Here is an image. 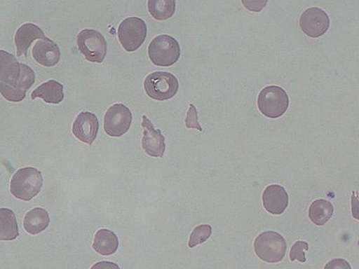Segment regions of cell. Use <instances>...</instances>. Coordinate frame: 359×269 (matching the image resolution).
<instances>
[{
  "mask_svg": "<svg viewBox=\"0 0 359 269\" xmlns=\"http://www.w3.org/2000/svg\"><path fill=\"white\" fill-rule=\"evenodd\" d=\"M90 269H121L117 264L110 261H101L93 265Z\"/></svg>",
  "mask_w": 359,
  "mask_h": 269,
  "instance_id": "83f0119b",
  "label": "cell"
},
{
  "mask_svg": "<svg viewBox=\"0 0 359 269\" xmlns=\"http://www.w3.org/2000/svg\"><path fill=\"white\" fill-rule=\"evenodd\" d=\"M133 123V113L123 104H115L104 115V129L108 136L120 137L128 132Z\"/></svg>",
  "mask_w": 359,
  "mask_h": 269,
  "instance_id": "9c48e42d",
  "label": "cell"
},
{
  "mask_svg": "<svg viewBox=\"0 0 359 269\" xmlns=\"http://www.w3.org/2000/svg\"><path fill=\"white\" fill-rule=\"evenodd\" d=\"M19 235L15 213L8 208L0 209V241H15Z\"/></svg>",
  "mask_w": 359,
  "mask_h": 269,
  "instance_id": "d6986e66",
  "label": "cell"
},
{
  "mask_svg": "<svg viewBox=\"0 0 359 269\" xmlns=\"http://www.w3.org/2000/svg\"><path fill=\"white\" fill-rule=\"evenodd\" d=\"M34 82L35 73L30 67L19 63L13 54L0 50V92L6 100L22 102Z\"/></svg>",
  "mask_w": 359,
  "mask_h": 269,
  "instance_id": "6da1fadb",
  "label": "cell"
},
{
  "mask_svg": "<svg viewBox=\"0 0 359 269\" xmlns=\"http://www.w3.org/2000/svg\"><path fill=\"white\" fill-rule=\"evenodd\" d=\"M147 8L156 20H168L175 15L176 2L175 0H149Z\"/></svg>",
  "mask_w": 359,
  "mask_h": 269,
  "instance_id": "44dd1931",
  "label": "cell"
},
{
  "mask_svg": "<svg viewBox=\"0 0 359 269\" xmlns=\"http://www.w3.org/2000/svg\"><path fill=\"white\" fill-rule=\"evenodd\" d=\"M255 251L262 261L268 263H278L286 255L287 242L280 233L268 230L255 239Z\"/></svg>",
  "mask_w": 359,
  "mask_h": 269,
  "instance_id": "277c9868",
  "label": "cell"
},
{
  "mask_svg": "<svg viewBox=\"0 0 359 269\" xmlns=\"http://www.w3.org/2000/svg\"><path fill=\"white\" fill-rule=\"evenodd\" d=\"M93 248L101 255L110 256L114 254L118 248V237L110 230H99L95 233Z\"/></svg>",
  "mask_w": 359,
  "mask_h": 269,
  "instance_id": "ac0fdd59",
  "label": "cell"
},
{
  "mask_svg": "<svg viewBox=\"0 0 359 269\" xmlns=\"http://www.w3.org/2000/svg\"><path fill=\"white\" fill-rule=\"evenodd\" d=\"M351 212L352 216L359 221V200L354 191L351 197Z\"/></svg>",
  "mask_w": 359,
  "mask_h": 269,
  "instance_id": "4316f807",
  "label": "cell"
},
{
  "mask_svg": "<svg viewBox=\"0 0 359 269\" xmlns=\"http://www.w3.org/2000/svg\"><path fill=\"white\" fill-rule=\"evenodd\" d=\"M334 207L331 202L325 200L313 201L309 207V217L314 224L325 226L332 219Z\"/></svg>",
  "mask_w": 359,
  "mask_h": 269,
  "instance_id": "ffe728a7",
  "label": "cell"
},
{
  "mask_svg": "<svg viewBox=\"0 0 359 269\" xmlns=\"http://www.w3.org/2000/svg\"><path fill=\"white\" fill-rule=\"evenodd\" d=\"M144 89L150 98L166 101L175 97L179 90V82L172 74L156 71L149 74L144 81Z\"/></svg>",
  "mask_w": 359,
  "mask_h": 269,
  "instance_id": "8992f818",
  "label": "cell"
},
{
  "mask_svg": "<svg viewBox=\"0 0 359 269\" xmlns=\"http://www.w3.org/2000/svg\"><path fill=\"white\" fill-rule=\"evenodd\" d=\"M147 34L146 22L140 18H129L121 22L118 38L124 50L133 53L145 41Z\"/></svg>",
  "mask_w": 359,
  "mask_h": 269,
  "instance_id": "ba28073f",
  "label": "cell"
},
{
  "mask_svg": "<svg viewBox=\"0 0 359 269\" xmlns=\"http://www.w3.org/2000/svg\"><path fill=\"white\" fill-rule=\"evenodd\" d=\"M212 233V227L208 224H201L192 230L190 241H189V247L194 248L197 245L201 244L207 241Z\"/></svg>",
  "mask_w": 359,
  "mask_h": 269,
  "instance_id": "7402d4cb",
  "label": "cell"
},
{
  "mask_svg": "<svg viewBox=\"0 0 359 269\" xmlns=\"http://www.w3.org/2000/svg\"><path fill=\"white\" fill-rule=\"evenodd\" d=\"M309 243L302 241H298L293 246H292L290 251V261H298L300 263L306 262V253L304 251H309Z\"/></svg>",
  "mask_w": 359,
  "mask_h": 269,
  "instance_id": "603a6c76",
  "label": "cell"
},
{
  "mask_svg": "<svg viewBox=\"0 0 359 269\" xmlns=\"http://www.w3.org/2000/svg\"><path fill=\"white\" fill-rule=\"evenodd\" d=\"M185 124L188 129H196L202 131V127H201L200 123H198V111L194 104H190V109H189L188 111Z\"/></svg>",
  "mask_w": 359,
  "mask_h": 269,
  "instance_id": "cb8c5ba5",
  "label": "cell"
},
{
  "mask_svg": "<svg viewBox=\"0 0 359 269\" xmlns=\"http://www.w3.org/2000/svg\"><path fill=\"white\" fill-rule=\"evenodd\" d=\"M264 207L269 213L281 214L290 204V197L284 187L280 185H269L262 194Z\"/></svg>",
  "mask_w": 359,
  "mask_h": 269,
  "instance_id": "4fadbf2b",
  "label": "cell"
},
{
  "mask_svg": "<svg viewBox=\"0 0 359 269\" xmlns=\"http://www.w3.org/2000/svg\"><path fill=\"white\" fill-rule=\"evenodd\" d=\"M258 108L264 116L278 118L285 114L290 106V97L280 86L269 85L258 96Z\"/></svg>",
  "mask_w": 359,
  "mask_h": 269,
  "instance_id": "5b68a950",
  "label": "cell"
},
{
  "mask_svg": "<svg viewBox=\"0 0 359 269\" xmlns=\"http://www.w3.org/2000/svg\"><path fill=\"white\" fill-rule=\"evenodd\" d=\"M45 34L43 31L38 27V25L32 24V22H27V24L22 25L18 29L17 33L15 35V43L17 47L18 56L27 57V50L32 43L37 39H45Z\"/></svg>",
  "mask_w": 359,
  "mask_h": 269,
  "instance_id": "5bb4252c",
  "label": "cell"
},
{
  "mask_svg": "<svg viewBox=\"0 0 359 269\" xmlns=\"http://www.w3.org/2000/svg\"><path fill=\"white\" fill-rule=\"evenodd\" d=\"M325 269H352L347 261L334 258L325 265Z\"/></svg>",
  "mask_w": 359,
  "mask_h": 269,
  "instance_id": "d4e9b609",
  "label": "cell"
},
{
  "mask_svg": "<svg viewBox=\"0 0 359 269\" xmlns=\"http://www.w3.org/2000/svg\"><path fill=\"white\" fill-rule=\"evenodd\" d=\"M43 178L39 170L34 167L19 169L13 176L11 193L18 200L30 201L40 193Z\"/></svg>",
  "mask_w": 359,
  "mask_h": 269,
  "instance_id": "7a4b0ae2",
  "label": "cell"
},
{
  "mask_svg": "<svg viewBox=\"0 0 359 269\" xmlns=\"http://www.w3.org/2000/svg\"><path fill=\"white\" fill-rule=\"evenodd\" d=\"M99 121L97 117L92 112L83 111L74 120L72 133L83 143L92 145L97 137Z\"/></svg>",
  "mask_w": 359,
  "mask_h": 269,
  "instance_id": "8fae6325",
  "label": "cell"
},
{
  "mask_svg": "<svg viewBox=\"0 0 359 269\" xmlns=\"http://www.w3.org/2000/svg\"><path fill=\"white\" fill-rule=\"evenodd\" d=\"M144 129L142 147L147 155L152 157H163L165 152V139L161 130H156L147 116L142 117Z\"/></svg>",
  "mask_w": 359,
  "mask_h": 269,
  "instance_id": "7c38bea8",
  "label": "cell"
},
{
  "mask_svg": "<svg viewBox=\"0 0 359 269\" xmlns=\"http://www.w3.org/2000/svg\"><path fill=\"white\" fill-rule=\"evenodd\" d=\"M64 86L56 80H49L38 86L31 94L32 100L41 98L50 104H59L64 100Z\"/></svg>",
  "mask_w": 359,
  "mask_h": 269,
  "instance_id": "2e32d148",
  "label": "cell"
},
{
  "mask_svg": "<svg viewBox=\"0 0 359 269\" xmlns=\"http://www.w3.org/2000/svg\"><path fill=\"white\" fill-rule=\"evenodd\" d=\"M33 57L41 66H56L60 60V50L53 40L45 38L35 43L33 48Z\"/></svg>",
  "mask_w": 359,
  "mask_h": 269,
  "instance_id": "9a60e30c",
  "label": "cell"
},
{
  "mask_svg": "<svg viewBox=\"0 0 359 269\" xmlns=\"http://www.w3.org/2000/svg\"><path fill=\"white\" fill-rule=\"evenodd\" d=\"M50 222L49 213L44 208L36 207L25 214L24 228L29 235H36L47 229Z\"/></svg>",
  "mask_w": 359,
  "mask_h": 269,
  "instance_id": "e0dca14e",
  "label": "cell"
},
{
  "mask_svg": "<svg viewBox=\"0 0 359 269\" xmlns=\"http://www.w3.org/2000/svg\"><path fill=\"white\" fill-rule=\"evenodd\" d=\"M180 56L181 47L171 35H158L149 44V57L154 65L171 67L178 62Z\"/></svg>",
  "mask_w": 359,
  "mask_h": 269,
  "instance_id": "3957f363",
  "label": "cell"
},
{
  "mask_svg": "<svg viewBox=\"0 0 359 269\" xmlns=\"http://www.w3.org/2000/svg\"><path fill=\"white\" fill-rule=\"evenodd\" d=\"M243 5H245L246 8H248L250 11L253 12H259L262 11V9L264 8L266 4H267V0H264V1H248V0H243Z\"/></svg>",
  "mask_w": 359,
  "mask_h": 269,
  "instance_id": "484cf974",
  "label": "cell"
},
{
  "mask_svg": "<svg viewBox=\"0 0 359 269\" xmlns=\"http://www.w3.org/2000/svg\"><path fill=\"white\" fill-rule=\"evenodd\" d=\"M299 25L307 36L318 38L328 31L330 18L322 8H311L301 15Z\"/></svg>",
  "mask_w": 359,
  "mask_h": 269,
  "instance_id": "30bf717a",
  "label": "cell"
},
{
  "mask_svg": "<svg viewBox=\"0 0 359 269\" xmlns=\"http://www.w3.org/2000/svg\"><path fill=\"white\" fill-rule=\"evenodd\" d=\"M80 53L90 62L102 63L107 54V41L104 35L93 29L82 30L76 37Z\"/></svg>",
  "mask_w": 359,
  "mask_h": 269,
  "instance_id": "52a82bcc",
  "label": "cell"
}]
</instances>
